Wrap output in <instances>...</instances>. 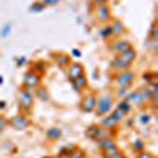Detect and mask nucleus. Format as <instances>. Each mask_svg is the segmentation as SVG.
<instances>
[{
	"label": "nucleus",
	"instance_id": "1",
	"mask_svg": "<svg viewBox=\"0 0 158 158\" xmlns=\"http://www.w3.org/2000/svg\"><path fill=\"white\" fill-rule=\"evenodd\" d=\"M35 89H29V87H24V90L19 92V104L24 111H29L33 104V100H35Z\"/></svg>",
	"mask_w": 158,
	"mask_h": 158
},
{
	"label": "nucleus",
	"instance_id": "2",
	"mask_svg": "<svg viewBox=\"0 0 158 158\" xmlns=\"http://www.w3.org/2000/svg\"><path fill=\"white\" fill-rule=\"evenodd\" d=\"M111 104H112V98L111 97H101L100 100H97V114L98 115H106L111 111Z\"/></svg>",
	"mask_w": 158,
	"mask_h": 158
},
{
	"label": "nucleus",
	"instance_id": "3",
	"mask_svg": "<svg viewBox=\"0 0 158 158\" xmlns=\"http://www.w3.org/2000/svg\"><path fill=\"white\" fill-rule=\"evenodd\" d=\"M98 146L100 149L104 152V156H108V155H112L115 152H118L117 146L114 144L112 139H108V138H103V139H98Z\"/></svg>",
	"mask_w": 158,
	"mask_h": 158
},
{
	"label": "nucleus",
	"instance_id": "4",
	"mask_svg": "<svg viewBox=\"0 0 158 158\" xmlns=\"http://www.w3.org/2000/svg\"><path fill=\"white\" fill-rule=\"evenodd\" d=\"M133 79H135V74L128 70H125L117 76V84H118V87H130V84L133 82Z\"/></svg>",
	"mask_w": 158,
	"mask_h": 158
},
{
	"label": "nucleus",
	"instance_id": "5",
	"mask_svg": "<svg viewBox=\"0 0 158 158\" xmlns=\"http://www.w3.org/2000/svg\"><path fill=\"white\" fill-rule=\"evenodd\" d=\"M40 85V76L36 73H27L24 76V87H29V89H35Z\"/></svg>",
	"mask_w": 158,
	"mask_h": 158
},
{
	"label": "nucleus",
	"instance_id": "6",
	"mask_svg": "<svg viewBox=\"0 0 158 158\" xmlns=\"http://www.w3.org/2000/svg\"><path fill=\"white\" fill-rule=\"evenodd\" d=\"M82 74H84V68H82V65H79V63L70 65L68 70H67V76L70 77V81H73V79L82 76Z\"/></svg>",
	"mask_w": 158,
	"mask_h": 158
},
{
	"label": "nucleus",
	"instance_id": "7",
	"mask_svg": "<svg viewBox=\"0 0 158 158\" xmlns=\"http://www.w3.org/2000/svg\"><path fill=\"white\" fill-rule=\"evenodd\" d=\"M87 136L92 138V139H103V138H106L108 136V131L106 130H103L100 127H90L89 131H87Z\"/></svg>",
	"mask_w": 158,
	"mask_h": 158
},
{
	"label": "nucleus",
	"instance_id": "8",
	"mask_svg": "<svg viewBox=\"0 0 158 158\" xmlns=\"http://www.w3.org/2000/svg\"><path fill=\"white\" fill-rule=\"evenodd\" d=\"M95 106H97V98L94 95H89L82 100L81 103V108L84 112H92V111H95Z\"/></svg>",
	"mask_w": 158,
	"mask_h": 158
},
{
	"label": "nucleus",
	"instance_id": "9",
	"mask_svg": "<svg viewBox=\"0 0 158 158\" xmlns=\"http://www.w3.org/2000/svg\"><path fill=\"white\" fill-rule=\"evenodd\" d=\"M11 127L13 128H16V130H25L29 127V120L25 118L24 115H16V117H13L11 118Z\"/></svg>",
	"mask_w": 158,
	"mask_h": 158
},
{
	"label": "nucleus",
	"instance_id": "10",
	"mask_svg": "<svg viewBox=\"0 0 158 158\" xmlns=\"http://www.w3.org/2000/svg\"><path fill=\"white\" fill-rule=\"evenodd\" d=\"M109 16H111V11H109L108 5H100V6H97V18H98L100 22H108Z\"/></svg>",
	"mask_w": 158,
	"mask_h": 158
},
{
	"label": "nucleus",
	"instance_id": "11",
	"mask_svg": "<svg viewBox=\"0 0 158 158\" xmlns=\"http://www.w3.org/2000/svg\"><path fill=\"white\" fill-rule=\"evenodd\" d=\"M125 101L130 104V106H142V104H144V101H142V98L139 95V92H133V94L127 95Z\"/></svg>",
	"mask_w": 158,
	"mask_h": 158
},
{
	"label": "nucleus",
	"instance_id": "12",
	"mask_svg": "<svg viewBox=\"0 0 158 158\" xmlns=\"http://www.w3.org/2000/svg\"><path fill=\"white\" fill-rule=\"evenodd\" d=\"M135 57H136V52H135V49H133V48L118 54V59H120L122 62H125L127 65H130L131 62H133V60H135Z\"/></svg>",
	"mask_w": 158,
	"mask_h": 158
},
{
	"label": "nucleus",
	"instance_id": "13",
	"mask_svg": "<svg viewBox=\"0 0 158 158\" xmlns=\"http://www.w3.org/2000/svg\"><path fill=\"white\" fill-rule=\"evenodd\" d=\"M112 49L117 52V54H120V52H125V51L131 49V44H130V41H127V40H122V41H115Z\"/></svg>",
	"mask_w": 158,
	"mask_h": 158
},
{
	"label": "nucleus",
	"instance_id": "14",
	"mask_svg": "<svg viewBox=\"0 0 158 158\" xmlns=\"http://www.w3.org/2000/svg\"><path fill=\"white\" fill-rule=\"evenodd\" d=\"M71 84H73V89H74V90H82V89L85 87L87 81H85L84 74H82V76H79V77L73 79V81H71Z\"/></svg>",
	"mask_w": 158,
	"mask_h": 158
},
{
	"label": "nucleus",
	"instance_id": "15",
	"mask_svg": "<svg viewBox=\"0 0 158 158\" xmlns=\"http://www.w3.org/2000/svg\"><path fill=\"white\" fill-rule=\"evenodd\" d=\"M111 65H112V68H114V70H118V71H125V70L130 67V65H127L125 62H122L118 57H117L115 60H112V63H111Z\"/></svg>",
	"mask_w": 158,
	"mask_h": 158
},
{
	"label": "nucleus",
	"instance_id": "16",
	"mask_svg": "<svg viewBox=\"0 0 158 158\" xmlns=\"http://www.w3.org/2000/svg\"><path fill=\"white\" fill-rule=\"evenodd\" d=\"M111 30H112V35H120V33L123 32V24H122L120 21H115V22H112V25H111Z\"/></svg>",
	"mask_w": 158,
	"mask_h": 158
},
{
	"label": "nucleus",
	"instance_id": "17",
	"mask_svg": "<svg viewBox=\"0 0 158 158\" xmlns=\"http://www.w3.org/2000/svg\"><path fill=\"white\" fill-rule=\"evenodd\" d=\"M48 138H51V139H57V138H60V135H62V131L59 130V128H51V130H48Z\"/></svg>",
	"mask_w": 158,
	"mask_h": 158
},
{
	"label": "nucleus",
	"instance_id": "18",
	"mask_svg": "<svg viewBox=\"0 0 158 158\" xmlns=\"http://www.w3.org/2000/svg\"><path fill=\"white\" fill-rule=\"evenodd\" d=\"M101 125L104 127V128H112L114 125H117V122L114 120V118L109 115V117H106V118H103V122H101Z\"/></svg>",
	"mask_w": 158,
	"mask_h": 158
},
{
	"label": "nucleus",
	"instance_id": "19",
	"mask_svg": "<svg viewBox=\"0 0 158 158\" xmlns=\"http://www.w3.org/2000/svg\"><path fill=\"white\" fill-rule=\"evenodd\" d=\"M54 60H56V63H57V67H65V65L68 63V57H67V56H63V54L57 56Z\"/></svg>",
	"mask_w": 158,
	"mask_h": 158
},
{
	"label": "nucleus",
	"instance_id": "20",
	"mask_svg": "<svg viewBox=\"0 0 158 158\" xmlns=\"http://www.w3.org/2000/svg\"><path fill=\"white\" fill-rule=\"evenodd\" d=\"M35 94L38 95V98L41 100V101H48L49 100V95H48V90L46 89H38Z\"/></svg>",
	"mask_w": 158,
	"mask_h": 158
},
{
	"label": "nucleus",
	"instance_id": "21",
	"mask_svg": "<svg viewBox=\"0 0 158 158\" xmlns=\"http://www.w3.org/2000/svg\"><path fill=\"white\" fill-rule=\"evenodd\" d=\"M123 115H125V114H123V112H122L120 109H117V111H114V112L111 114V117L114 118V120H115L117 123H118V122H120L122 118H123Z\"/></svg>",
	"mask_w": 158,
	"mask_h": 158
},
{
	"label": "nucleus",
	"instance_id": "22",
	"mask_svg": "<svg viewBox=\"0 0 158 158\" xmlns=\"http://www.w3.org/2000/svg\"><path fill=\"white\" fill-rule=\"evenodd\" d=\"M139 95H141L142 101L146 103V101H149V100H150V90H149V89H144V90H139Z\"/></svg>",
	"mask_w": 158,
	"mask_h": 158
},
{
	"label": "nucleus",
	"instance_id": "23",
	"mask_svg": "<svg viewBox=\"0 0 158 158\" xmlns=\"http://www.w3.org/2000/svg\"><path fill=\"white\" fill-rule=\"evenodd\" d=\"M117 109H120L123 114H127V112H130V109H131V106L127 103V101H120V104H118V108Z\"/></svg>",
	"mask_w": 158,
	"mask_h": 158
},
{
	"label": "nucleus",
	"instance_id": "24",
	"mask_svg": "<svg viewBox=\"0 0 158 158\" xmlns=\"http://www.w3.org/2000/svg\"><path fill=\"white\" fill-rule=\"evenodd\" d=\"M112 35V30H111V25H108V27H103V30H101V36H111Z\"/></svg>",
	"mask_w": 158,
	"mask_h": 158
},
{
	"label": "nucleus",
	"instance_id": "25",
	"mask_svg": "<svg viewBox=\"0 0 158 158\" xmlns=\"http://www.w3.org/2000/svg\"><path fill=\"white\" fill-rule=\"evenodd\" d=\"M43 8H44V3H36V5H32V6H30V11L38 13V11H41Z\"/></svg>",
	"mask_w": 158,
	"mask_h": 158
},
{
	"label": "nucleus",
	"instance_id": "26",
	"mask_svg": "<svg viewBox=\"0 0 158 158\" xmlns=\"http://www.w3.org/2000/svg\"><path fill=\"white\" fill-rule=\"evenodd\" d=\"M67 158H84V153H82V152H79V150H74V152L70 153Z\"/></svg>",
	"mask_w": 158,
	"mask_h": 158
},
{
	"label": "nucleus",
	"instance_id": "27",
	"mask_svg": "<svg viewBox=\"0 0 158 158\" xmlns=\"http://www.w3.org/2000/svg\"><path fill=\"white\" fill-rule=\"evenodd\" d=\"M128 87H118V97H127L128 95Z\"/></svg>",
	"mask_w": 158,
	"mask_h": 158
},
{
	"label": "nucleus",
	"instance_id": "28",
	"mask_svg": "<svg viewBox=\"0 0 158 158\" xmlns=\"http://www.w3.org/2000/svg\"><path fill=\"white\" fill-rule=\"evenodd\" d=\"M142 147H144V142H142V141H136V142L133 144V149H135V150H142Z\"/></svg>",
	"mask_w": 158,
	"mask_h": 158
},
{
	"label": "nucleus",
	"instance_id": "29",
	"mask_svg": "<svg viewBox=\"0 0 158 158\" xmlns=\"http://www.w3.org/2000/svg\"><path fill=\"white\" fill-rule=\"evenodd\" d=\"M141 122H142V123H149V122H150V115H149V114H142V115H141Z\"/></svg>",
	"mask_w": 158,
	"mask_h": 158
},
{
	"label": "nucleus",
	"instance_id": "30",
	"mask_svg": "<svg viewBox=\"0 0 158 158\" xmlns=\"http://www.w3.org/2000/svg\"><path fill=\"white\" fill-rule=\"evenodd\" d=\"M138 158H153L149 152H141L139 155H138Z\"/></svg>",
	"mask_w": 158,
	"mask_h": 158
},
{
	"label": "nucleus",
	"instance_id": "31",
	"mask_svg": "<svg viewBox=\"0 0 158 158\" xmlns=\"http://www.w3.org/2000/svg\"><path fill=\"white\" fill-rule=\"evenodd\" d=\"M106 158H125L120 152H115V153H112V155H108Z\"/></svg>",
	"mask_w": 158,
	"mask_h": 158
},
{
	"label": "nucleus",
	"instance_id": "32",
	"mask_svg": "<svg viewBox=\"0 0 158 158\" xmlns=\"http://www.w3.org/2000/svg\"><path fill=\"white\" fill-rule=\"evenodd\" d=\"M60 0H43V3L44 5H56V3H59Z\"/></svg>",
	"mask_w": 158,
	"mask_h": 158
},
{
	"label": "nucleus",
	"instance_id": "33",
	"mask_svg": "<svg viewBox=\"0 0 158 158\" xmlns=\"http://www.w3.org/2000/svg\"><path fill=\"white\" fill-rule=\"evenodd\" d=\"M10 29H11V25H5V27H3V30H2V36L8 35V33H10Z\"/></svg>",
	"mask_w": 158,
	"mask_h": 158
},
{
	"label": "nucleus",
	"instance_id": "34",
	"mask_svg": "<svg viewBox=\"0 0 158 158\" xmlns=\"http://www.w3.org/2000/svg\"><path fill=\"white\" fill-rule=\"evenodd\" d=\"M106 2H108V0H94V3H95L97 6H100V5H106Z\"/></svg>",
	"mask_w": 158,
	"mask_h": 158
},
{
	"label": "nucleus",
	"instance_id": "35",
	"mask_svg": "<svg viewBox=\"0 0 158 158\" xmlns=\"http://www.w3.org/2000/svg\"><path fill=\"white\" fill-rule=\"evenodd\" d=\"M5 125H6V120H5L3 117H0V131L3 130V127H5Z\"/></svg>",
	"mask_w": 158,
	"mask_h": 158
},
{
	"label": "nucleus",
	"instance_id": "36",
	"mask_svg": "<svg viewBox=\"0 0 158 158\" xmlns=\"http://www.w3.org/2000/svg\"><path fill=\"white\" fill-rule=\"evenodd\" d=\"M71 54H73L74 57H81V52H79L77 49H73V51H71Z\"/></svg>",
	"mask_w": 158,
	"mask_h": 158
},
{
	"label": "nucleus",
	"instance_id": "37",
	"mask_svg": "<svg viewBox=\"0 0 158 158\" xmlns=\"http://www.w3.org/2000/svg\"><path fill=\"white\" fill-rule=\"evenodd\" d=\"M5 108V101H0V109H3Z\"/></svg>",
	"mask_w": 158,
	"mask_h": 158
},
{
	"label": "nucleus",
	"instance_id": "38",
	"mask_svg": "<svg viewBox=\"0 0 158 158\" xmlns=\"http://www.w3.org/2000/svg\"><path fill=\"white\" fill-rule=\"evenodd\" d=\"M3 82V79H2V76H0V84H2Z\"/></svg>",
	"mask_w": 158,
	"mask_h": 158
},
{
	"label": "nucleus",
	"instance_id": "39",
	"mask_svg": "<svg viewBox=\"0 0 158 158\" xmlns=\"http://www.w3.org/2000/svg\"><path fill=\"white\" fill-rule=\"evenodd\" d=\"M46 158H51V156H46Z\"/></svg>",
	"mask_w": 158,
	"mask_h": 158
}]
</instances>
